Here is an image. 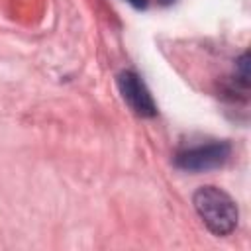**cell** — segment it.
Listing matches in <instances>:
<instances>
[{
	"label": "cell",
	"mask_w": 251,
	"mask_h": 251,
	"mask_svg": "<svg viewBox=\"0 0 251 251\" xmlns=\"http://www.w3.org/2000/svg\"><path fill=\"white\" fill-rule=\"evenodd\" d=\"M229 155H231V145L224 139H220V141L216 139V141L192 145V147L178 151L175 157V165L180 171L206 173V171H214V169L224 167L227 163Z\"/></svg>",
	"instance_id": "7a4b0ae2"
},
{
	"label": "cell",
	"mask_w": 251,
	"mask_h": 251,
	"mask_svg": "<svg viewBox=\"0 0 251 251\" xmlns=\"http://www.w3.org/2000/svg\"><path fill=\"white\" fill-rule=\"evenodd\" d=\"M118 90L124 98V102L129 106V110L141 118H153L157 116V104L145 86L143 78L135 71H122L116 78Z\"/></svg>",
	"instance_id": "3957f363"
},
{
	"label": "cell",
	"mask_w": 251,
	"mask_h": 251,
	"mask_svg": "<svg viewBox=\"0 0 251 251\" xmlns=\"http://www.w3.org/2000/svg\"><path fill=\"white\" fill-rule=\"evenodd\" d=\"M157 2H159V4H163V6H169V4H173L175 0H157Z\"/></svg>",
	"instance_id": "5b68a950"
},
{
	"label": "cell",
	"mask_w": 251,
	"mask_h": 251,
	"mask_svg": "<svg viewBox=\"0 0 251 251\" xmlns=\"http://www.w3.org/2000/svg\"><path fill=\"white\" fill-rule=\"evenodd\" d=\"M129 6H133L135 10H145L147 8V0H126Z\"/></svg>",
	"instance_id": "277c9868"
},
{
	"label": "cell",
	"mask_w": 251,
	"mask_h": 251,
	"mask_svg": "<svg viewBox=\"0 0 251 251\" xmlns=\"http://www.w3.org/2000/svg\"><path fill=\"white\" fill-rule=\"evenodd\" d=\"M192 204L204 226L218 237L229 235L239 220L235 200L222 188L206 184L192 194Z\"/></svg>",
	"instance_id": "6da1fadb"
}]
</instances>
